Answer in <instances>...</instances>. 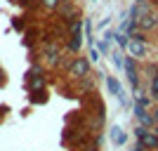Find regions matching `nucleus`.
Segmentation results:
<instances>
[{
	"label": "nucleus",
	"instance_id": "23",
	"mask_svg": "<svg viewBox=\"0 0 158 151\" xmlns=\"http://www.w3.org/2000/svg\"><path fill=\"white\" fill-rule=\"evenodd\" d=\"M109 24H111V19L106 17V19H102V21H99V24H97V28H106V26H109Z\"/></svg>",
	"mask_w": 158,
	"mask_h": 151
},
{
	"label": "nucleus",
	"instance_id": "4",
	"mask_svg": "<svg viewBox=\"0 0 158 151\" xmlns=\"http://www.w3.org/2000/svg\"><path fill=\"white\" fill-rule=\"evenodd\" d=\"M146 14H153V2L151 0H146V2H135L132 10H130V19L139 21L142 17H146Z\"/></svg>",
	"mask_w": 158,
	"mask_h": 151
},
{
	"label": "nucleus",
	"instance_id": "22",
	"mask_svg": "<svg viewBox=\"0 0 158 151\" xmlns=\"http://www.w3.org/2000/svg\"><path fill=\"white\" fill-rule=\"evenodd\" d=\"M90 61H99V50H97V47L90 50Z\"/></svg>",
	"mask_w": 158,
	"mask_h": 151
},
{
	"label": "nucleus",
	"instance_id": "7",
	"mask_svg": "<svg viewBox=\"0 0 158 151\" xmlns=\"http://www.w3.org/2000/svg\"><path fill=\"white\" fill-rule=\"evenodd\" d=\"M137 26L139 31H144V33H151L158 28V21H156V14H146V17H142V19L137 21Z\"/></svg>",
	"mask_w": 158,
	"mask_h": 151
},
{
	"label": "nucleus",
	"instance_id": "13",
	"mask_svg": "<svg viewBox=\"0 0 158 151\" xmlns=\"http://www.w3.org/2000/svg\"><path fill=\"white\" fill-rule=\"evenodd\" d=\"M111 61H113V66H116L118 71H123V69H125V54L113 52V54H111Z\"/></svg>",
	"mask_w": 158,
	"mask_h": 151
},
{
	"label": "nucleus",
	"instance_id": "19",
	"mask_svg": "<svg viewBox=\"0 0 158 151\" xmlns=\"http://www.w3.org/2000/svg\"><path fill=\"white\" fill-rule=\"evenodd\" d=\"M12 28L14 31H24V28H26V21L21 19V17H17V19H12Z\"/></svg>",
	"mask_w": 158,
	"mask_h": 151
},
{
	"label": "nucleus",
	"instance_id": "32",
	"mask_svg": "<svg viewBox=\"0 0 158 151\" xmlns=\"http://www.w3.org/2000/svg\"><path fill=\"white\" fill-rule=\"evenodd\" d=\"M153 14H156V21H158V10H156V12H153Z\"/></svg>",
	"mask_w": 158,
	"mask_h": 151
},
{
	"label": "nucleus",
	"instance_id": "31",
	"mask_svg": "<svg viewBox=\"0 0 158 151\" xmlns=\"http://www.w3.org/2000/svg\"><path fill=\"white\" fill-rule=\"evenodd\" d=\"M61 2H76V0H61Z\"/></svg>",
	"mask_w": 158,
	"mask_h": 151
},
{
	"label": "nucleus",
	"instance_id": "15",
	"mask_svg": "<svg viewBox=\"0 0 158 151\" xmlns=\"http://www.w3.org/2000/svg\"><path fill=\"white\" fill-rule=\"evenodd\" d=\"M40 5L45 7V10H50V12H57L61 5V0H40Z\"/></svg>",
	"mask_w": 158,
	"mask_h": 151
},
{
	"label": "nucleus",
	"instance_id": "10",
	"mask_svg": "<svg viewBox=\"0 0 158 151\" xmlns=\"http://www.w3.org/2000/svg\"><path fill=\"white\" fill-rule=\"evenodd\" d=\"M45 90V76H31L28 78V92H43Z\"/></svg>",
	"mask_w": 158,
	"mask_h": 151
},
{
	"label": "nucleus",
	"instance_id": "11",
	"mask_svg": "<svg viewBox=\"0 0 158 151\" xmlns=\"http://www.w3.org/2000/svg\"><path fill=\"white\" fill-rule=\"evenodd\" d=\"M111 142H113V144H118V146H123V144L127 142V135L123 132V128H118V125H116V128L111 130Z\"/></svg>",
	"mask_w": 158,
	"mask_h": 151
},
{
	"label": "nucleus",
	"instance_id": "17",
	"mask_svg": "<svg viewBox=\"0 0 158 151\" xmlns=\"http://www.w3.org/2000/svg\"><path fill=\"white\" fill-rule=\"evenodd\" d=\"M113 40H116L120 47H127V43H130V36H125V33H118V31H116V38H113Z\"/></svg>",
	"mask_w": 158,
	"mask_h": 151
},
{
	"label": "nucleus",
	"instance_id": "6",
	"mask_svg": "<svg viewBox=\"0 0 158 151\" xmlns=\"http://www.w3.org/2000/svg\"><path fill=\"white\" fill-rule=\"evenodd\" d=\"M57 12L61 14V19H64L66 24H71L73 19H78V7H76V2H61Z\"/></svg>",
	"mask_w": 158,
	"mask_h": 151
},
{
	"label": "nucleus",
	"instance_id": "8",
	"mask_svg": "<svg viewBox=\"0 0 158 151\" xmlns=\"http://www.w3.org/2000/svg\"><path fill=\"white\" fill-rule=\"evenodd\" d=\"M137 144H142L144 149H149V151H151V149H158V137H156V132L149 130L142 139H137Z\"/></svg>",
	"mask_w": 158,
	"mask_h": 151
},
{
	"label": "nucleus",
	"instance_id": "25",
	"mask_svg": "<svg viewBox=\"0 0 158 151\" xmlns=\"http://www.w3.org/2000/svg\"><path fill=\"white\" fill-rule=\"evenodd\" d=\"M132 151H149V149H144V146H142V144H137V146H135V149H132Z\"/></svg>",
	"mask_w": 158,
	"mask_h": 151
},
{
	"label": "nucleus",
	"instance_id": "9",
	"mask_svg": "<svg viewBox=\"0 0 158 151\" xmlns=\"http://www.w3.org/2000/svg\"><path fill=\"white\" fill-rule=\"evenodd\" d=\"M80 47H83V33H78V36H69V40H66V50L71 54H78Z\"/></svg>",
	"mask_w": 158,
	"mask_h": 151
},
{
	"label": "nucleus",
	"instance_id": "1",
	"mask_svg": "<svg viewBox=\"0 0 158 151\" xmlns=\"http://www.w3.org/2000/svg\"><path fill=\"white\" fill-rule=\"evenodd\" d=\"M66 73H69L71 78H76V80L85 78L87 73H92V71H90V59H85V57H73V61L69 64Z\"/></svg>",
	"mask_w": 158,
	"mask_h": 151
},
{
	"label": "nucleus",
	"instance_id": "20",
	"mask_svg": "<svg viewBox=\"0 0 158 151\" xmlns=\"http://www.w3.org/2000/svg\"><path fill=\"white\" fill-rule=\"evenodd\" d=\"M146 132H149V128H144V125H137V128H135V137L137 139H142L146 135Z\"/></svg>",
	"mask_w": 158,
	"mask_h": 151
},
{
	"label": "nucleus",
	"instance_id": "16",
	"mask_svg": "<svg viewBox=\"0 0 158 151\" xmlns=\"http://www.w3.org/2000/svg\"><path fill=\"white\" fill-rule=\"evenodd\" d=\"M149 94H158V73L156 76H151V80H149Z\"/></svg>",
	"mask_w": 158,
	"mask_h": 151
},
{
	"label": "nucleus",
	"instance_id": "14",
	"mask_svg": "<svg viewBox=\"0 0 158 151\" xmlns=\"http://www.w3.org/2000/svg\"><path fill=\"white\" fill-rule=\"evenodd\" d=\"M151 104H153V97H146V94H142V97H135V106H142V109H149Z\"/></svg>",
	"mask_w": 158,
	"mask_h": 151
},
{
	"label": "nucleus",
	"instance_id": "29",
	"mask_svg": "<svg viewBox=\"0 0 158 151\" xmlns=\"http://www.w3.org/2000/svg\"><path fill=\"white\" fill-rule=\"evenodd\" d=\"M151 2H153V7H158V0H151Z\"/></svg>",
	"mask_w": 158,
	"mask_h": 151
},
{
	"label": "nucleus",
	"instance_id": "30",
	"mask_svg": "<svg viewBox=\"0 0 158 151\" xmlns=\"http://www.w3.org/2000/svg\"><path fill=\"white\" fill-rule=\"evenodd\" d=\"M153 132H156V137H158V125H156V128H153Z\"/></svg>",
	"mask_w": 158,
	"mask_h": 151
},
{
	"label": "nucleus",
	"instance_id": "12",
	"mask_svg": "<svg viewBox=\"0 0 158 151\" xmlns=\"http://www.w3.org/2000/svg\"><path fill=\"white\" fill-rule=\"evenodd\" d=\"M83 19H73L69 26H66V31H69V36H78V33H83Z\"/></svg>",
	"mask_w": 158,
	"mask_h": 151
},
{
	"label": "nucleus",
	"instance_id": "5",
	"mask_svg": "<svg viewBox=\"0 0 158 151\" xmlns=\"http://www.w3.org/2000/svg\"><path fill=\"white\" fill-rule=\"evenodd\" d=\"M106 87H109V92H111L113 97H118V102L123 106H127V99H125V94H123V85L118 83V78H113V76H109L106 78Z\"/></svg>",
	"mask_w": 158,
	"mask_h": 151
},
{
	"label": "nucleus",
	"instance_id": "3",
	"mask_svg": "<svg viewBox=\"0 0 158 151\" xmlns=\"http://www.w3.org/2000/svg\"><path fill=\"white\" fill-rule=\"evenodd\" d=\"M149 40H130L127 43V52H130V57H135V59H142V57H146L149 54Z\"/></svg>",
	"mask_w": 158,
	"mask_h": 151
},
{
	"label": "nucleus",
	"instance_id": "33",
	"mask_svg": "<svg viewBox=\"0 0 158 151\" xmlns=\"http://www.w3.org/2000/svg\"><path fill=\"white\" fill-rule=\"evenodd\" d=\"M135 2H146V0H135Z\"/></svg>",
	"mask_w": 158,
	"mask_h": 151
},
{
	"label": "nucleus",
	"instance_id": "27",
	"mask_svg": "<svg viewBox=\"0 0 158 151\" xmlns=\"http://www.w3.org/2000/svg\"><path fill=\"white\" fill-rule=\"evenodd\" d=\"M0 83H5V71L0 69Z\"/></svg>",
	"mask_w": 158,
	"mask_h": 151
},
{
	"label": "nucleus",
	"instance_id": "24",
	"mask_svg": "<svg viewBox=\"0 0 158 151\" xmlns=\"http://www.w3.org/2000/svg\"><path fill=\"white\" fill-rule=\"evenodd\" d=\"M151 116H153V120H156V125H158V106H156V109L151 111Z\"/></svg>",
	"mask_w": 158,
	"mask_h": 151
},
{
	"label": "nucleus",
	"instance_id": "21",
	"mask_svg": "<svg viewBox=\"0 0 158 151\" xmlns=\"http://www.w3.org/2000/svg\"><path fill=\"white\" fill-rule=\"evenodd\" d=\"M33 97H31V102H45V90L43 92H31Z\"/></svg>",
	"mask_w": 158,
	"mask_h": 151
},
{
	"label": "nucleus",
	"instance_id": "26",
	"mask_svg": "<svg viewBox=\"0 0 158 151\" xmlns=\"http://www.w3.org/2000/svg\"><path fill=\"white\" fill-rule=\"evenodd\" d=\"M85 151H97V144H94V142H92V146H87Z\"/></svg>",
	"mask_w": 158,
	"mask_h": 151
},
{
	"label": "nucleus",
	"instance_id": "28",
	"mask_svg": "<svg viewBox=\"0 0 158 151\" xmlns=\"http://www.w3.org/2000/svg\"><path fill=\"white\" fill-rule=\"evenodd\" d=\"M153 104H158V94H153Z\"/></svg>",
	"mask_w": 158,
	"mask_h": 151
},
{
	"label": "nucleus",
	"instance_id": "2",
	"mask_svg": "<svg viewBox=\"0 0 158 151\" xmlns=\"http://www.w3.org/2000/svg\"><path fill=\"white\" fill-rule=\"evenodd\" d=\"M125 76H127V80H130V85H132V90L135 87H139V83H142V73H139V66H137V59L135 57H125Z\"/></svg>",
	"mask_w": 158,
	"mask_h": 151
},
{
	"label": "nucleus",
	"instance_id": "18",
	"mask_svg": "<svg viewBox=\"0 0 158 151\" xmlns=\"http://www.w3.org/2000/svg\"><path fill=\"white\" fill-rule=\"evenodd\" d=\"M109 45H111V43L102 38V40H99V43H97V45H94V47H97V50H99V54H106V52H109Z\"/></svg>",
	"mask_w": 158,
	"mask_h": 151
}]
</instances>
